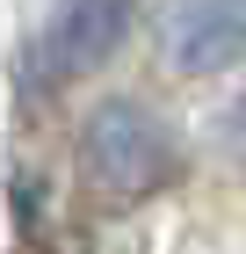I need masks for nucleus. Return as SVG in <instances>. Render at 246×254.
Listing matches in <instances>:
<instances>
[{"instance_id": "nucleus-1", "label": "nucleus", "mask_w": 246, "mask_h": 254, "mask_svg": "<svg viewBox=\"0 0 246 254\" xmlns=\"http://www.w3.org/2000/svg\"><path fill=\"white\" fill-rule=\"evenodd\" d=\"M80 160H87V175H95L101 189H116V196L159 189V182L174 175L167 131H159L138 102H109V109L87 124V138H80Z\"/></svg>"}, {"instance_id": "nucleus-2", "label": "nucleus", "mask_w": 246, "mask_h": 254, "mask_svg": "<svg viewBox=\"0 0 246 254\" xmlns=\"http://www.w3.org/2000/svg\"><path fill=\"white\" fill-rule=\"evenodd\" d=\"M159 59L174 73H217V65L246 59V0H167Z\"/></svg>"}, {"instance_id": "nucleus-3", "label": "nucleus", "mask_w": 246, "mask_h": 254, "mask_svg": "<svg viewBox=\"0 0 246 254\" xmlns=\"http://www.w3.org/2000/svg\"><path fill=\"white\" fill-rule=\"evenodd\" d=\"M123 22H131V0H65L44 29V73L73 80L87 65H101L123 44Z\"/></svg>"}, {"instance_id": "nucleus-4", "label": "nucleus", "mask_w": 246, "mask_h": 254, "mask_svg": "<svg viewBox=\"0 0 246 254\" xmlns=\"http://www.w3.org/2000/svg\"><path fill=\"white\" fill-rule=\"evenodd\" d=\"M239 153H246V102H239Z\"/></svg>"}]
</instances>
